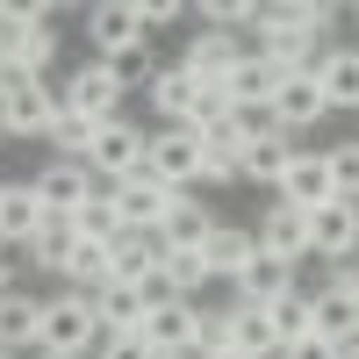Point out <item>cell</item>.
Returning <instances> with one entry per match:
<instances>
[{
	"label": "cell",
	"instance_id": "obj_1",
	"mask_svg": "<svg viewBox=\"0 0 359 359\" xmlns=\"http://www.w3.org/2000/svg\"><path fill=\"white\" fill-rule=\"evenodd\" d=\"M65 79H29L0 72V137H50V123L65 115Z\"/></svg>",
	"mask_w": 359,
	"mask_h": 359
},
{
	"label": "cell",
	"instance_id": "obj_2",
	"mask_svg": "<svg viewBox=\"0 0 359 359\" xmlns=\"http://www.w3.org/2000/svg\"><path fill=\"white\" fill-rule=\"evenodd\" d=\"M101 345V316H94V294L79 287H57L43 294V331H36V352H57V359H86Z\"/></svg>",
	"mask_w": 359,
	"mask_h": 359
},
{
	"label": "cell",
	"instance_id": "obj_3",
	"mask_svg": "<svg viewBox=\"0 0 359 359\" xmlns=\"http://www.w3.org/2000/svg\"><path fill=\"white\" fill-rule=\"evenodd\" d=\"M144 172H151L158 187L187 194L194 180H201V137H194L187 123H158L151 137H144Z\"/></svg>",
	"mask_w": 359,
	"mask_h": 359
},
{
	"label": "cell",
	"instance_id": "obj_4",
	"mask_svg": "<svg viewBox=\"0 0 359 359\" xmlns=\"http://www.w3.org/2000/svg\"><path fill=\"white\" fill-rule=\"evenodd\" d=\"M144 137H151V130H137V123H101L94 144H86V172H94L101 187L137 180V172H144Z\"/></svg>",
	"mask_w": 359,
	"mask_h": 359
},
{
	"label": "cell",
	"instance_id": "obj_5",
	"mask_svg": "<svg viewBox=\"0 0 359 359\" xmlns=\"http://www.w3.org/2000/svg\"><path fill=\"white\" fill-rule=\"evenodd\" d=\"M29 187H36L43 216H72L79 201H94V194H101V180L86 172V158H43V165H36V180H29Z\"/></svg>",
	"mask_w": 359,
	"mask_h": 359
},
{
	"label": "cell",
	"instance_id": "obj_6",
	"mask_svg": "<svg viewBox=\"0 0 359 359\" xmlns=\"http://www.w3.org/2000/svg\"><path fill=\"white\" fill-rule=\"evenodd\" d=\"M108 201H115V223L123 230H137V237H158V223L172 216V187H158L151 172H137V180H123V187H108Z\"/></svg>",
	"mask_w": 359,
	"mask_h": 359
},
{
	"label": "cell",
	"instance_id": "obj_7",
	"mask_svg": "<svg viewBox=\"0 0 359 359\" xmlns=\"http://www.w3.org/2000/svg\"><path fill=\"white\" fill-rule=\"evenodd\" d=\"M309 259L323 266H338V259H359V201H323L309 208Z\"/></svg>",
	"mask_w": 359,
	"mask_h": 359
},
{
	"label": "cell",
	"instance_id": "obj_8",
	"mask_svg": "<svg viewBox=\"0 0 359 359\" xmlns=\"http://www.w3.org/2000/svg\"><path fill=\"white\" fill-rule=\"evenodd\" d=\"M216 86H223L230 115H266V108H273V94H280V72L266 65L259 50H245V57H237V65H230V72H223Z\"/></svg>",
	"mask_w": 359,
	"mask_h": 359
},
{
	"label": "cell",
	"instance_id": "obj_9",
	"mask_svg": "<svg viewBox=\"0 0 359 359\" xmlns=\"http://www.w3.org/2000/svg\"><path fill=\"white\" fill-rule=\"evenodd\" d=\"M65 101H72V115H86V123H123V86H115V72L101 57L65 72Z\"/></svg>",
	"mask_w": 359,
	"mask_h": 359
},
{
	"label": "cell",
	"instance_id": "obj_10",
	"mask_svg": "<svg viewBox=\"0 0 359 359\" xmlns=\"http://www.w3.org/2000/svg\"><path fill=\"white\" fill-rule=\"evenodd\" d=\"M323 115H331V101H323V86L309 79V72H294V79H280V94H273V108H266V123H273L280 137H302V130H316Z\"/></svg>",
	"mask_w": 359,
	"mask_h": 359
},
{
	"label": "cell",
	"instance_id": "obj_11",
	"mask_svg": "<svg viewBox=\"0 0 359 359\" xmlns=\"http://www.w3.org/2000/svg\"><path fill=\"white\" fill-rule=\"evenodd\" d=\"M273 201H287V208H323V201H338V187H331V158L323 151H294L287 158V172H280V187H273Z\"/></svg>",
	"mask_w": 359,
	"mask_h": 359
},
{
	"label": "cell",
	"instance_id": "obj_12",
	"mask_svg": "<svg viewBox=\"0 0 359 359\" xmlns=\"http://www.w3.org/2000/svg\"><path fill=\"white\" fill-rule=\"evenodd\" d=\"M252 237H259L266 259H287V266L309 259V216H302V208H287V201H266V216H259Z\"/></svg>",
	"mask_w": 359,
	"mask_h": 359
},
{
	"label": "cell",
	"instance_id": "obj_13",
	"mask_svg": "<svg viewBox=\"0 0 359 359\" xmlns=\"http://www.w3.org/2000/svg\"><path fill=\"white\" fill-rule=\"evenodd\" d=\"M43 223H50V216H43L36 187H29V180H0V245H8V252H22Z\"/></svg>",
	"mask_w": 359,
	"mask_h": 359
},
{
	"label": "cell",
	"instance_id": "obj_14",
	"mask_svg": "<svg viewBox=\"0 0 359 359\" xmlns=\"http://www.w3.org/2000/svg\"><path fill=\"white\" fill-rule=\"evenodd\" d=\"M86 36H94L101 57L144 43V29H137V0H94V8H86Z\"/></svg>",
	"mask_w": 359,
	"mask_h": 359
},
{
	"label": "cell",
	"instance_id": "obj_15",
	"mask_svg": "<svg viewBox=\"0 0 359 359\" xmlns=\"http://www.w3.org/2000/svg\"><path fill=\"white\" fill-rule=\"evenodd\" d=\"M36 331H43V294H29V287H15V294H0V352H36Z\"/></svg>",
	"mask_w": 359,
	"mask_h": 359
},
{
	"label": "cell",
	"instance_id": "obj_16",
	"mask_svg": "<svg viewBox=\"0 0 359 359\" xmlns=\"http://www.w3.org/2000/svg\"><path fill=\"white\" fill-rule=\"evenodd\" d=\"M309 79L323 86V101H331V115H338V108H359V50H345V43L316 50Z\"/></svg>",
	"mask_w": 359,
	"mask_h": 359
},
{
	"label": "cell",
	"instance_id": "obj_17",
	"mask_svg": "<svg viewBox=\"0 0 359 359\" xmlns=\"http://www.w3.org/2000/svg\"><path fill=\"white\" fill-rule=\"evenodd\" d=\"M201 259H208V280H237V273L259 259V237H252L245 223H216V230H208V245H201Z\"/></svg>",
	"mask_w": 359,
	"mask_h": 359
},
{
	"label": "cell",
	"instance_id": "obj_18",
	"mask_svg": "<svg viewBox=\"0 0 359 359\" xmlns=\"http://www.w3.org/2000/svg\"><path fill=\"white\" fill-rule=\"evenodd\" d=\"M294 151H302L294 137H280V130H252L237 180H252V187H280V172H287V158H294Z\"/></svg>",
	"mask_w": 359,
	"mask_h": 359
},
{
	"label": "cell",
	"instance_id": "obj_19",
	"mask_svg": "<svg viewBox=\"0 0 359 359\" xmlns=\"http://www.w3.org/2000/svg\"><path fill=\"white\" fill-rule=\"evenodd\" d=\"M230 294H237V302H245V309H266V302H280V294H294V266L287 259H252L245 266V273H237L230 280Z\"/></svg>",
	"mask_w": 359,
	"mask_h": 359
},
{
	"label": "cell",
	"instance_id": "obj_20",
	"mask_svg": "<svg viewBox=\"0 0 359 359\" xmlns=\"http://www.w3.org/2000/svg\"><path fill=\"white\" fill-rule=\"evenodd\" d=\"M245 144H252V123H245V115L216 123V130L201 137V180H237V165H245Z\"/></svg>",
	"mask_w": 359,
	"mask_h": 359
},
{
	"label": "cell",
	"instance_id": "obj_21",
	"mask_svg": "<svg viewBox=\"0 0 359 359\" xmlns=\"http://www.w3.org/2000/svg\"><path fill=\"white\" fill-rule=\"evenodd\" d=\"M158 273V237H137V230H123L108 245V287H144Z\"/></svg>",
	"mask_w": 359,
	"mask_h": 359
},
{
	"label": "cell",
	"instance_id": "obj_22",
	"mask_svg": "<svg viewBox=\"0 0 359 359\" xmlns=\"http://www.w3.org/2000/svg\"><path fill=\"white\" fill-rule=\"evenodd\" d=\"M237 57H245V43H237V36H223V29H194V36H187V50H180V65H187L194 79H208V86H216V79L237 65Z\"/></svg>",
	"mask_w": 359,
	"mask_h": 359
},
{
	"label": "cell",
	"instance_id": "obj_23",
	"mask_svg": "<svg viewBox=\"0 0 359 359\" xmlns=\"http://www.w3.org/2000/svg\"><path fill=\"white\" fill-rule=\"evenodd\" d=\"M201 86H208V79H194L187 65H158V79L144 86V94H151L158 123H187V115H194V101H201Z\"/></svg>",
	"mask_w": 359,
	"mask_h": 359
},
{
	"label": "cell",
	"instance_id": "obj_24",
	"mask_svg": "<svg viewBox=\"0 0 359 359\" xmlns=\"http://www.w3.org/2000/svg\"><path fill=\"white\" fill-rule=\"evenodd\" d=\"M208 230H216V216H208L194 194H180V201H172V216L158 223V252H201V245H208Z\"/></svg>",
	"mask_w": 359,
	"mask_h": 359
},
{
	"label": "cell",
	"instance_id": "obj_25",
	"mask_svg": "<svg viewBox=\"0 0 359 359\" xmlns=\"http://www.w3.org/2000/svg\"><path fill=\"white\" fill-rule=\"evenodd\" d=\"M230 352H237V359H280V331H273V316H266V309H245V302H230Z\"/></svg>",
	"mask_w": 359,
	"mask_h": 359
},
{
	"label": "cell",
	"instance_id": "obj_26",
	"mask_svg": "<svg viewBox=\"0 0 359 359\" xmlns=\"http://www.w3.org/2000/svg\"><path fill=\"white\" fill-rule=\"evenodd\" d=\"M194 316H201V302L144 309V345H151V352H187V345H194Z\"/></svg>",
	"mask_w": 359,
	"mask_h": 359
},
{
	"label": "cell",
	"instance_id": "obj_27",
	"mask_svg": "<svg viewBox=\"0 0 359 359\" xmlns=\"http://www.w3.org/2000/svg\"><path fill=\"white\" fill-rule=\"evenodd\" d=\"M72 245H79V237H72V216H50L36 237H29V245H22V266H36V273H65V259H72Z\"/></svg>",
	"mask_w": 359,
	"mask_h": 359
},
{
	"label": "cell",
	"instance_id": "obj_28",
	"mask_svg": "<svg viewBox=\"0 0 359 359\" xmlns=\"http://www.w3.org/2000/svg\"><path fill=\"white\" fill-rule=\"evenodd\" d=\"M94 316H101V338H144L137 287H94Z\"/></svg>",
	"mask_w": 359,
	"mask_h": 359
},
{
	"label": "cell",
	"instance_id": "obj_29",
	"mask_svg": "<svg viewBox=\"0 0 359 359\" xmlns=\"http://www.w3.org/2000/svg\"><path fill=\"white\" fill-rule=\"evenodd\" d=\"M309 331H316V338H331V345H345V338L359 331V323H352V294H345V287L323 280V287L309 294Z\"/></svg>",
	"mask_w": 359,
	"mask_h": 359
},
{
	"label": "cell",
	"instance_id": "obj_30",
	"mask_svg": "<svg viewBox=\"0 0 359 359\" xmlns=\"http://www.w3.org/2000/svg\"><path fill=\"white\" fill-rule=\"evenodd\" d=\"M72 237H79V245H115V237H123V223H115V201H108V187H101L94 201H79V208H72Z\"/></svg>",
	"mask_w": 359,
	"mask_h": 359
},
{
	"label": "cell",
	"instance_id": "obj_31",
	"mask_svg": "<svg viewBox=\"0 0 359 359\" xmlns=\"http://www.w3.org/2000/svg\"><path fill=\"white\" fill-rule=\"evenodd\" d=\"M158 273L172 280L180 302H194V294L208 287V259H201V252H158Z\"/></svg>",
	"mask_w": 359,
	"mask_h": 359
},
{
	"label": "cell",
	"instance_id": "obj_32",
	"mask_svg": "<svg viewBox=\"0 0 359 359\" xmlns=\"http://www.w3.org/2000/svg\"><path fill=\"white\" fill-rule=\"evenodd\" d=\"M101 65L115 72V86H123V94H130V86H151V79H158V57L144 50V43H130V50H115V57H101Z\"/></svg>",
	"mask_w": 359,
	"mask_h": 359
},
{
	"label": "cell",
	"instance_id": "obj_33",
	"mask_svg": "<svg viewBox=\"0 0 359 359\" xmlns=\"http://www.w3.org/2000/svg\"><path fill=\"white\" fill-rule=\"evenodd\" d=\"M94 130L101 123H86V115H57V123H50V158H86V144H94Z\"/></svg>",
	"mask_w": 359,
	"mask_h": 359
},
{
	"label": "cell",
	"instance_id": "obj_34",
	"mask_svg": "<svg viewBox=\"0 0 359 359\" xmlns=\"http://www.w3.org/2000/svg\"><path fill=\"white\" fill-rule=\"evenodd\" d=\"M266 316H273L280 345H294V338H316V331H309V294H302V287H294V294H280V302H266Z\"/></svg>",
	"mask_w": 359,
	"mask_h": 359
},
{
	"label": "cell",
	"instance_id": "obj_35",
	"mask_svg": "<svg viewBox=\"0 0 359 359\" xmlns=\"http://www.w3.org/2000/svg\"><path fill=\"white\" fill-rule=\"evenodd\" d=\"M201 22L237 36V29H259V0H201Z\"/></svg>",
	"mask_w": 359,
	"mask_h": 359
},
{
	"label": "cell",
	"instance_id": "obj_36",
	"mask_svg": "<svg viewBox=\"0 0 359 359\" xmlns=\"http://www.w3.org/2000/svg\"><path fill=\"white\" fill-rule=\"evenodd\" d=\"M323 158H331V187L345 201H359V144H338V151H323Z\"/></svg>",
	"mask_w": 359,
	"mask_h": 359
},
{
	"label": "cell",
	"instance_id": "obj_37",
	"mask_svg": "<svg viewBox=\"0 0 359 359\" xmlns=\"http://www.w3.org/2000/svg\"><path fill=\"white\" fill-rule=\"evenodd\" d=\"M216 123H230V101H223V86H201V101H194V115H187V130L208 137Z\"/></svg>",
	"mask_w": 359,
	"mask_h": 359
},
{
	"label": "cell",
	"instance_id": "obj_38",
	"mask_svg": "<svg viewBox=\"0 0 359 359\" xmlns=\"http://www.w3.org/2000/svg\"><path fill=\"white\" fill-rule=\"evenodd\" d=\"M180 15H187L180 0H137V29H144V36H151V29H172Z\"/></svg>",
	"mask_w": 359,
	"mask_h": 359
},
{
	"label": "cell",
	"instance_id": "obj_39",
	"mask_svg": "<svg viewBox=\"0 0 359 359\" xmlns=\"http://www.w3.org/2000/svg\"><path fill=\"white\" fill-rule=\"evenodd\" d=\"M94 359H158V352L144 345V338H101V345H94Z\"/></svg>",
	"mask_w": 359,
	"mask_h": 359
},
{
	"label": "cell",
	"instance_id": "obj_40",
	"mask_svg": "<svg viewBox=\"0 0 359 359\" xmlns=\"http://www.w3.org/2000/svg\"><path fill=\"white\" fill-rule=\"evenodd\" d=\"M137 302H144V309H165V302H180V294H172V280H165V273H151V280L137 287Z\"/></svg>",
	"mask_w": 359,
	"mask_h": 359
},
{
	"label": "cell",
	"instance_id": "obj_41",
	"mask_svg": "<svg viewBox=\"0 0 359 359\" xmlns=\"http://www.w3.org/2000/svg\"><path fill=\"white\" fill-rule=\"evenodd\" d=\"M15 273H22V259H15L8 245H0V294H15Z\"/></svg>",
	"mask_w": 359,
	"mask_h": 359
},
{
	"label": "cell",
	"instance_id": "obj_42",
	"mask_svg": "<svg viewBox=\"0 0 359 359\" xmlns=\"http://www.w3.org/2000/svg\"><path fill=\"white\" fill-rule=\"evenodd\" d=\"M352 323H359V287H352Z\"/></svg>",
	"mask_w": 359,
	"mask_h": 359
},
{
	"label": "cell",
	"instance_id": "obj_43",
	"mask_svg": "<svg viewBox=\"0 0 359 359\" xmlns=\"http://www.w3.org/2000/svg\"><path fill=\"white\" fill-rule=\"evenodd\" d=\"M158 359H180V352H158Z\"/></svg>",
	"mask_w": 359,
	"mask_h": 359
},
{
	"label": "cell",
	"instance_id": "obj_44",
	"mask_svg": "<svg viewBox=\"0 0 359 359\" xmlns=\"http://www.w3.org/2000/svg\"><path fill=\"white\" fill-rule=\"evenodd\" d=\"M36 359H57V352H36Z\"/></svg>",
	"mask_w": 359,
	"mask_h": 359
},
{
	"label": "cell",
	"instance_id": "obj_45",
	"mask_svg": "<svg viewBox=\"0 0 359 359\" xmlns=\"http://www.w3.org/2000/svg\"><path fill=\"white\" fill-rule=\"evenodd\" d=\"M0 359H15V352H0Z\"/></svg>",
	"mask_w": 359,
	"mask_h": 359
},
{
	"label": "cell",
	"instance_id": "obj_46",
	"mask_svg": "<svg viewBox=\"0 0 359 359\" xmlns=\"http://www.w3.org/2000/svg\"><path fill=\"white\" fill-rule=\"evenodd\" d=\"M352 22H359V8H352Z\"/></svg>",
	"mask_w": 359,
	"mask_h": 359
},
{
	"label": "cell",
	"instance_id": "obj_47",
	"mask_svg": "<svg viewBox=\"0 0 359 359\" xmlns=\"http://www.w3.org/2000/svg\"><path fill=\"white\" fill-rule=\"evenodd\" d=\"M223 359H237V352H223Z\"/></svg>",
	"mask_w": 359,
	"mask_h": 359
},
{
	"label": "cell",
	"instance_id": "obj_48",
	"mask_svg": "<svg viewBox=\"0 0 359 359\" xmlns=\"http://www.w3.org/2000/svg\"><path fill=\"white\" fill-rule=\"evenodd\" d=\"M352 144H359V137H352Z\"/></svg>",
	"mask_w": 359,
	"mask_h": 359
}]
</instances>
